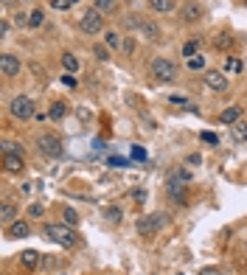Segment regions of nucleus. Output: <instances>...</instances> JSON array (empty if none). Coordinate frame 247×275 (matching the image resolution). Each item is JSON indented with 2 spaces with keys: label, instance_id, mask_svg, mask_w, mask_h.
I'll use <instances>...</instances> for the list:
<instances>
[{
  "label": "nucleus",
  "instance_id": "nucleus-1",
  "mask_svg": "<svg viewBox=\"0 0 247 275\" xmlns=\"http://www.w3.org/2000/svg\"><path fill=\"white\" fill-rule=\"evenodd\" d=\"M45 236H48L51 241H57L59 247H68V250L79 244V239H76V233H73L71 225H54V222H51V225H45Z\"/></svg>",
  "mask_w": 247,
  "mask_h": 275
},
{
  "label": "nucleus",
  "instance_id": "nucleus-2",
  "mask_svg": "<svg viewBox=\"0 0 247 275\" xmlns=\"http://www.w3.org/2000/svg\"><path fill=\"white\" fill-rule=\"evenodd\" d=\"M169 222H171L169 213H149V216L138 219V233H141L143 239H149V236H155L157 230L169 227Z\"/></svg>",
  "mask_w": 247,
  "mask_h": 275
},
{
  "label": "nucleus",
  "instance_id": "nucleus-3",
  "mask_svg": "<svg viewBox=\"0 0 247 275\" xmlns=\"http://www.w3.org/2000/svg\"><path fill=\"white\" fill-rule=\"evenodd\" d=\"M149 71H152V76H155V82H163V85H171L177 79V65L169 62V59H152V65H149Z\"/></svg>",
  "mask_w": 247,
  "mask_h": 275
},
{
  "label": "nucleus",
  "instance_id": "nucleus-4",
  "mask_svg": "<svg viewBox=\"0 0 247 275\" xmlns=\"http://www.w3.org/2000/svg\"><path fill=\"white\" fill-rule=\"evenodd\" d=\"M37 146H40V152L48 155V157H62V138H59L57 132H40Z\"/></svg>",
  "mask_w": 247,
  "mask_h": 275
},
{
  "label": "nucleus",
  "instance_id": "nucleus-5",
  "mask_svg": "<svg viewBox=\"0 0 247 275\" xmlns=\"http://www.w3.org/2000/svg\"><path fill=\"white\" fill-rule=\"evenodd\" d=\"M9 113H12V118H17V121H29V118H34V101L29 99V96H15L12 99V104H9Z\"/></svg>",
  "mask_w": 247,
  "mask_h": 275
},
{
  "label": "nucleus",
  "instance_id": "nucleus-6",
  "mask_svg": "<svg viewBox=\"0 0 247 275\" xmlns=\"http://www.w3.org/2000/svg\"><path fill=\"white\" fill-rule=\"evenodd\" d=\"M79 26H82L85 34H101L104 31V15H101L99 9H87L85 15H82V20H79Z\"/></svg>",
  "mask_w": 247,
  "mask_h": 275
},
{
  "label": "nucleus",
  "instance_id": "nucleus-7",
  "mask_svg": "<svg viewBox=\"0 0 247 275\" xmlns=\"http://www.w3.org/2000/svg\"><path fill=\"white\" fill-rule=\"evenodd\" d=\"M185 177H169V183H166V191H169V197L177 199L180 205H185V183H183Z\"/></svg>",
  "mask_w": 247,
  "mask_h": 275
},
{
  "label": "nucleus",
  "instance_id": "nucleus-8",
  "mask_svg": "<svg viewBox=\"0 0 247 275\" xmlns=\"http://www.w3.org/2000/svg\"><path fill=\"white\" fill-rule=\"evenodd\" d=\"M205 85L216 93H225L227 90V76L222 71H205Z\"/></svg>",
  "mask_w": 247,
  "mask_h": 275
},
{
  "label": "nucleus",
  "instance_id": "nucleus-9",
  "mask_svg": "<svg viewBox=\"0 0 247 275\" xmlns=\"http://www.w3.org/2000/svg\"><path fill=\"white\" fill-rule=\"evenodd\" d=\"M20 59L17 57H12V54H3V57H0V71H3V76L6 79H12V76H17V73H20Z\"/></svg>",
  "mask_w": 247,
  "mask_h": 275
},
{
  "label": "nucleus",
  "instance_id": "nucleus-10",
  "mask_svg": "<svg viewBox=\"0 0 247 275\" xmlns=\"http://www.w3.org/2000/svg\"><path fill=\"white\" fill-rule=\"evenodd\" d=\"M3 169L9 174H20L26 169V160H23V155H3Z\"/></svg>",
  "mask_w": 247,
  "mask_h": 275
},
{
  "label": "nucleus",
  "instance_id": "nucleus-11",
  "mask_svg": "<svg viewBox=\"0 0 247 275\" xmlns=\"http://www.w3.org/2000/svg\"><path fill=\"white\" fill-rule=\"evenodd\" d=\"M71 113V107L65 104V101H54L51 104V110H48V118L51 121H65V115Z\"/></svg>",
  "mask_w": 247,
  "mask_h": 275
},
{
  "label": "nucleus",
  "instance_id": "nucleus-12",
  "mask_svg": "<svg viewBox=\"0 0 247 275\" xmlns=\"http://www.w3.org/2000/svg\"><path fill=\"white\" fill-rule=\"evenodd\" d=\"M20 264L26 269H37V264H40V250H23V253H20Z\"/></svg>",
  "mask_w": 247,
  "mask_h": 275
},
{
  "label": "nucleus",
  "instance_id": "nucleus-13",
  "mask_svg": "<svg viewBox=\"0 0 247 275\" xmlns=\"http://www.w3.org/2000/svg\"><path fill=\"white\" fill-rule=\"evenodd\" d=\"M241 107H227V110H222V115H219V121H222V124H239V118H241Z\"/></svg>",
  "mask_w": 247,
  "mask_h": 275
},
{
  "label": "nucleus",
  "instance_id": "nucleus-14",
  "mask_svg": "<svg viewBox=\"0 0 247 275\" xmlns=\"http://www.w3.org/2000/svg\"><path fill=\"white\" fill-rule=\"evenodd\" d=\"M199 17H202V6H199V3H185L183 20H185V23H197Z\"/></svg>",
  "mask_w": 247,
  "mask_h": 275
},
{
  "label": "nucleus",
  "instance_id": "nucleus-15",
  "mask_svg": "<svg viewBox=\"0 0 247 275\" xmlns=\"http://www.w3.org/2000/svg\"><path fill=\"white\" fill-rule=\"evenodd\" d=\"M15 213H17V205L15 202H3V208H0V222H3V225H12Z\"/></svg>",
  "mask_w": 247,
  "mask_h": 275
},
{
  "label": "nucleus",
  "instance_id": "nucleus-16",
  "mask_svg": "<svg viewBox=\"0 0 247 275\" xmlns=\"http://www.w3.org/2000/svg\"><path fill=\"white\" fill-rule=\"evenodd\" d=\"M174 3H177V0H149V6L155 9V12H160V15L174 12Z\"/></svg>",
  "mask_w": 247,
  "mask_h": 275
},
{
  "label": "nucleus",
  "instance_id": "nucleus-17",
  "mask_svg": "<svg viewBox=\"0 0 247 275\" xmlns=\"http://www.w3.org/2000/svg\"><path fill=\"white\" fill-rule=\"evenodd\" d=\"M31 233V227L26 225V222H12V230H9V236H15V239H26Z\"/></svg>",
  "mask_w": 247,
  "mask_h": 275
},
{
  "label": "nucleus",
  "instance_id": "nucleus-18",
  "mask_svg": "<svg viewBox=\"0 0 247 275\" xmlns=\"http://www.w3.org/2000/svg\"><path fill=\"white\" fill-rule=\"evenodd\" d=\"M93 3H96L93 9H99L101 15H113L115 9H118V3H115V0H93Z\"/></svg>",
  "mask_w": 247,
  "mask_h": 275
},
{
  "label": "nucleus",
  "instance_id": "nucleus-19",
  "mask_svg": "<svg viewBox=\"0 0 247 275\" xmlns=\"http://www.w3.org/2000/svg\"><path fill=\"white\" fill-rule=\"evenodd\" d=\"M43 23H45L43 9H34V12H31V15H29V29H40Z\"/></svg>",
  "mask_w": 247,
  "mask_h": 275
},
{
  "label": "nucleus",
  "instance_id": "nucleus-20",
  "mask_svg": "<svg viewBox=\"0 0 247 275\" xmlns=\"http://www.w3.org/2000/svg\"><path fill=\"white\" fill-rule=\"evenodd\" d=\"M62 68L68 73H76L79 71V59L73 57V54H65V57H62Z\"/></svg>",
  "mask_w": 247,
  "mask_h": 275
},
{
  "label": "nucleus",
  "instance_id": "nucleus-21",
  "mask_svg": "<svg viewBox=\"0 0 247 275\" xmlns=\"http://www.w3.org/2000/svg\"><path fill=\"white\" fill-rule=\"evenodd\" d=\"M0 149H3V155H23V146L15 141H3L0 143Z\"/></svg>",
  "mask_w": 247,
  "mask_h": 275
},
{
  "label": "nucleus",
  "instance_id": "nucleus-22",
  "mask_svg": "<svg viewBox=\"0 0 247 275\" xmlns=\"http://www.w3.org/2000/svg\"><path fill=\"white\" fill-rule=\"evenodd\" d=\"M199 48H202V45H199V40H188V43L183 45V57H188V59H191V57H197V51H199Z\"/></svg>",
  "mask_w": 247,
  "mask_h": 275
},
{
  "label": "nucleus",
  "instance_id": "nucleus-23",
  "mask_svg": "<svg viewBox=\"0 0 247 275\" xmlns=\"http://www.w3.org/2000/svg\"><path fill=\"white\" fill-rule=\"evenodd\" d=\"M104 216L118 225V222H121V208H118V205H110V208H104Z\"/></svg>",
  "mask_w": 247,
  "mask_h": 275
},
{
  "label": "nucleus",
  "instance_id": "nucleus-24",
  "mask_svg": "<svg viewBox=\"0 0 247 275\" xmlns=\"http://www.w3.org/2000/svg\"><path fill=\"white\" fill-rule=\"evenodd\" d=\"M104 43L110 45V48H121V37L115 34V31H107V34H104Z\"/></svg>",
  "mask_w": 247,
  "mask_h": 275
},
{
  "label": "nucleus",
  "instance_id": "nucleus-25",
  "mask_svg": "<svg viewBox=\"0 0 247 275\" xmlns=\"http://www.w3.org/2000/svg\"><path fill=\"white\" fill-rule=\"evenodd\" d=\"M141 31L149 37V40H157V29L152 26V23H146V20H143V23H141Z\"/></svg>",
  "mask_w": 247,
  "mask_h": 275
},
{
  "label": "nucleus",
  "instance_id": "nucleus-26",
  "mask_svg": "<svg viewBox=\"0 0 247 275\" xmlns=\"http://www.w3.org/2000/svg\"><path fill=\"white\" fill-rule=\"evenodd\" d=\"M225 68H227L230 73H241V68H244V65H241V59L230 57V59H227V65H225Z\"/></svg>",
  "mask_w": 247,
  "mask_h": 275
},
{
  "label": "nucleus",
  "instance_id": "nucleus-27",
  "mask_svg": "<svg viewBox=\"0 0 247 275\" xmlns=\"http://www.w3.org/2000/svg\"><path fill=\"white\" fill-rule=\"evenodd\" d=\"M188 68H191V71H202V68H205V59H202V57H191V59H188Z\"/></svg>",
  "mask_w": 247,
  "mask_h": 275
},
{
  "label": "nucleus",
  "instance_id": "nucleus-28",
  "mask_svg": "<svg viewBox=\"0 0 247 275\" xmlns=\"http://www.w3.org/2000/svg\"><path fill=\"white\" fill-rule=\"evenodd\" d=\"M65 222H68L71 227L79 222V216H76V211H73V208H65Z\"/></svg>",
  "mask_w": 247,
  "mask_h": 275
},
{
  "label": "nucleus",
  "instance_id": "nucleus-29",
  "mask_svg": "<svg viewBox=\"0 0 247 275\" xmlns=\"http://www.w3.org/2000/svg\"><path fill=\"white\" fill-rule=\"evenodd\" d=\"M51 3H54V9H59V12H62V9H71V6H73L71 0H51Z\"/></svg>",
  "mask_w": 247,
  "mask_h": 275
},
{
  "label": "nucleus",
  "instance_id": "nucleus-30",
  "mask_svg": "<svg viewBox=\"0 0 247 275\" xmlns=\"http://www.w3.org/2000/svg\"><path fill=\"white\" fill-rule=\"evenodd\" d=\"M132 157L135 160H146V152H143L141 146H132Z\"/></svg>",
  "mask_w": 247,
  "mask_h": 275
},
{
  "label": "nucleus",
  "instance_id": "nucleus-31",
  "mask_svg": "<svg viewBox=\"0 0 247 275\" xmlns=\"http://www.w3.org/2000/svg\"><path fill=\"white\" fill-rule=\"evenodd\" d=\"M199 138H202L205 143H211V146H213V143L219 141V138H216V135H213V132H202V135H199Z\"/></svg>",
  "mask_w": 247,
  "mask_h": 275
},
{
  "label": "nucleus",
  "instance_id": "nucleus-32",
  "mask_svg": "<svg viewBox=\"0 0 247 275\" xmlns=\"http://www.w3.org/2000/svg\"><path fill=\"white\" fill-rule=\"evenodd\" d=\"M29 213H31L34 219H40V216H43V205H31V208H29Z\"/></svg>",
  "mask_w": 247,
  "mask_h": 275
},
{
  "label": "nucleus",
  "instance_id": "nucleus-33",
  "mask_svg": "<svg viewBox=\"0 0 247 275\" xmlns=\"http://www.w3.org/2000/svg\"><path fill=\"white\" fill-rule=\"evenodd\" d=\"M121 51H124V54H132V51H135V43H132V40H127V43H121Z\"/></svg>",
  "mask_w": 247,
  "mask_h": 275
},
{
  "label": "nucleus",
  "instance_id": "nucleus-34",
  "mask_svg": "<svg viewBox=\"0 0 247 275\" xmlns=\"http://www.w3.org/2000/svg\"><path fill=\"white\" fill-rule=\"evenodd\" d=\"M62 85H68V87H76V79H73V73H68V76H62Z\"/></svg>",
  "mask_w": 247,
  "mask_h": 275
},
{
  "label": "nucleus",
  "instance_id": "nucleus-35",
  "mask_svg": "<svg viewBox=\"0 0 247 275\" xmlns=\"http://www.w3.org/2000/svg\"><path fill=\"white\" fill-rule=\"evenodd\" d=\"M199 275H222L216 267H205V269H199Z\"/></svg>",
  "mask_w": 247,
  "mask_h": 275
},
{
  "label": "nucleus",
  "instance_id": "nucleus-36",
  "mask_svg": "<svg viewBox=\"0 0 247 275\" xmlns=\"http://www.w3.org/2000/svg\"><path fill=\"white\" fill-rule=\"evenodd\" d=\"M79 118L87 121V118H90V110H87V107H79Z\"/></svg>",
  "mask_w": 247,
  "mask_h": 275
},
{
  "label": "nucleus",
  "instance_id": "nucleus-37",
  "mask_svg": "<svg viewBox=\"0 0 247 275\" xmlns=\"http://www.w3.org/2000/svg\"><path fill=\"white\" fill-rule=\"evenodd\" d=\"M110 163H113V166H127V160H124V157H110Z\"/></svg>",
  "mask_w": 247,
  "mask_h": 275
},
{
  "label": "nucleus",
  "instance_id": "nucleus-38",
  "mask_svg": "<svg viewBox=\"0 0 247 275\" xmlns=\"http://www.w3.org/2000/svg\"><path fill=\"white\" fill-rule=\"evenodd\" d=\"M96 57H99V59H107V51L101 48V45H96Z\"/></svg>",
  "mask_w": 247,
  "mask_h": 275
},
{
  "label": "nucleus",
  "instance_id": "nucleus-39",
  "mask_svg": "<svg viewBox=\"0 0 247 275\" xmlns=\"http://www.w3.org/2000/svg\"><path fill=\"white\" fill-rule=\"evenodd\" d=\"M15 23H17V26H26V23H29V17H26V15H17Z\"/></svg>",
  "mask_w": 247,
  "mask_h": 275
},
{
  "label": "nucleus",
  "instance_id": "nucleus-40",
  "mask_svg": "<svg viewBox=\"0 0 247 275\" xmlns=\"http://www.w3.org/2000/svg\"><path fill=\"white\" fill-rule=\"evenodd\" d=\"M244 6H247V0H244Z\"/></svg>",
  "mask_w": 247,
  "mask_h": 275
}]
</instances>
